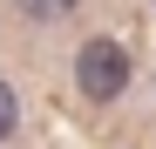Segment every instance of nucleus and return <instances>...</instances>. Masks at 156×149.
<instances>
[{"label": "nucleus", "instance_id": "f257e3e1", "mask_svg": "<svg viewBox=\"0 0 156 149\" xmlns=\"http://www.w3.org/2000/svg\"><path fill=\"white\" fill-rule=\"evenodd\" d=\"M75 88L88 95V102H115L129 88V54L122 41H88L82 54H75Z\"/></svg>", "mask_w": 156, "mask_h": 149}, {"label": "nucleus", "instance_id": "f03ea898", "mask_svg": "<svg viewBox=\"0 0 156 149\" xmlns=\"http://www.w3.org/2000/svg\"><path fill=\"white\" fill-rule=\"evenodd\" d=\"M75 7H82V0H20V14H27V20H68Z\"/></svg>", "mask_w": 156, "mask_h": 149}, {"label": "nucleus", "instance_id": "7ed1b4c3", "mask_svg": "<svg viewBox=\"0 0 156 149\" xmlns=\"http://www.w3.org/2000/svg\"><path fill=\"white\" fill-rule=\"evenodd\" d=\"M14 122H20V102H14V88H7V81H0V142H7V136H14Z\"/></svg>", "mask_w": 156, "mask_h": 149}]
</instances>
